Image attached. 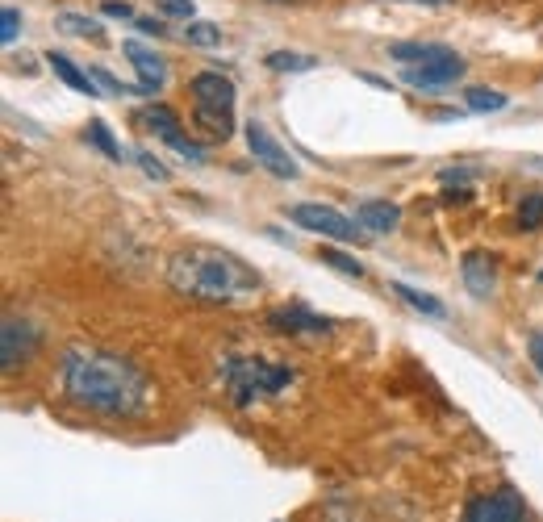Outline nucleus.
<instances>
[{"instance_id":"f257e3e1","label":"nucleus","mask_w":543,"mask_h":522,"mask_svg":"<svg viewBox=\"0 0 543 522\" xmlns=\"http://www.w3.org/2000/svg\"><path fill=\"white\" fill-rule=\"evenodd\" d=\"M59 381L67 401L101 418H143L151 410V381L134 360L105 347L76 343L63 351Z\"/></svg>"},{"instance_id":"f03ea898","label":"nucleus","mask_w":543,"mask_h":522,"mask_svg":"<svg viewBox=\"0 0 543 522\" xmlns=\"http://www.w3.org/2000/svg\"><path fill=\"white\" fill-rule=\"evenodd\" d=\"M168 284L172 293L201 305H247L264 293V280H259V272L247 259L205 243L180 247L168 259Z\"/></svg>"},{"instance_id":"7ed1b4c3","label":"nucleus","mask_w":543,"mask_h":522,"mask_svg":"<svg viewBox=\"0 0 543 522\" xmlns=\"http://www.w3.org/2000/svg\"><path fill=\"white\" fill-rule=\"evenodd\" d=\"M193 92V126L209 138V142H226L234 134V105H239V88L222 71H197L188 80Z\"/></svg>"},{"instance_id":"20e7f679","label":"nucleus","mask_w":543,"mask_h":522,"mask_svg":"<svg viewBox=\"0 0 543 522\" xmlns=\"http://www.w3.org/2000/svg\"><path fill=\"white\" fill-rule=\"evenodd\" d=\"M293 381H297L293 368L255 360V355H234V360L222 364V389L234 406H255V401H264V397L285 393Z\"/></svg>"},{"instance_id":"39448f33","label":"nucleus","mask_w":543,"mask_h":522,"mask_svg":"<svg viewBox=\"0 0 543 522\" xmlns=\"http://www.w3.org/2000/svg\"><path fill=\"white\" fill-rule=\"evenodd\" d=\"M289 218H293L297 226H305V230H314V234H326V239H335V243H360V239H368L360 222H351L347 213L330 209V205L305 201V205H297V209L289 213Z\"/></svg>"},{"instance_id":"423d86ee","label":"nucleus","mask_w":543,"mask_h":522,"mask_svg":"<svg viewBox=\"0 0 543 522\" xmlns=\"http://www.w3.org/2000/svg\"><path fill=\"white\" fill-rule=\"evenodd\" d=\"M138 122H143L147 130H155V138H159V142H168V147H172L180 159H188V163H205L201 142H197L193 134H184L180 117H176L168 105H147L143 113H138Z\"/></svg>"},{"instance_id":"0eeeda50","label":"nucleus","mask_w":543,"mask_h":522,"mask_svg":"<svg viewBox=\"0 0 543 522\" xmlns=\"http://www.w3.org/2000/svg\"><path fill=\"white\" fill-rule=\"evenodd\" d=\"M247 151L255 155L259 168H268L276 180H297V163L289 159V151L276 142V134L264 126V122H247Z\"/></svg>"},{"instance_id":"6e6552de","label":"nucleus","mask_w":543,"mask_h":522,"mask_svg":"<svg viewBox=\"0 0 543 522\" xmlns=\"http://www.w3.org/2000/svg\"><path fill=\"white\" fill-rule=\"evenodd\" d=\"M464 76V59L460 55H447V59H431V63H401L397 67V80L410 84L418 92H435V88H447Z\"/></svg>"},{"instance_id":"1a4fd4ad","label":"nucleus","mask_w":543,"mask_h":522,"mask_svg":"<svg viewBox=\"0 0 543 522\" xmlns=\"http://www.w3.org/2000/svg\"><path fill=\"white\" fill-rule=\"evenodd\" d=\"M527 518V502L523 493L502 485L498 493H485V497H472L464 522H523Z\"/></svg>"},{"instance_id":"9d476101","label":"nucleus","mask_w":543,"mask_h":522,"mask_svg":"<svg viewBox=\"0 0 543 522\" xmlns=\"http://www.w3.org/2000/svg\"><path fill=\"white\" fill-rule=\"evenodd\" d=\"M38 347V335H34V326L26 318H5V335H0V364H5V372H17L21 364L34 355Z\"/></svg>"},{"instance_id":"9b49d317","label":"nucleus","mask_w":543,"mask_h":522,"mask_svg":"<svg viewBox=\"0 0 543 522\" xmlns=\"http://www.w3.org/2000/svg\"><path fill=\"white\" fill-rule=\"evenodd\" d=\"M122 51H126V59L134 63V71H138V84H143V92L147 97H155V92L168 84V59L163 55H155V46H143V42H122Z\"/></svg>"},{"instance_id":"f8f14e48","label":"nucleus","mask_w":543,"mask_h":522,"mask_svg":"<svg viewBox=\"0 0 543 522\" xmlns=\"http://www.w3.org/2000/svg\"><path fill=\"white\" fill-rule=\"evenodd\" d=\"M268 322H272L276 330H285V335H330V318L314 314L310 305H301V301L272 310Z\"/></svg>"},{"instance_id":"ddd939ff","label":"nucleus","mask_w":543,"mask_h":522,"mask_svg":"<svg viewBox=\"0 0 543 522\" xmlns=\"http://www.w3.org/2000/svg\"><path fill=\"white\" fill-rule=\"evenodd\" d=\"M460 276L468 284L472 297H489L493 284H498V272H493V255L489 251H468L464 264H460Z\"/></svg>"},{"instance_id":"4468645a","label":"nucleus","mask_w":543,"mask_h":522,"mask_svg":"<svg viewBox=\"0 0 543 522\" xmlns=\"http://www.w3.org/2000/svg\"><path fill=\"white\" fill-rule=\"evenodd\" d=\"M46 67H51L55 76H59L67 88H72V92H80V97H97V88H101V84H97V76H92V71H84V67H76L67 55L51 51V55H46Z\"/></svg>"},{"instance_id":"2eb2a0df","label":"nucleus","mask_w":543,"mask_h":522,"mask_svg":"<svg viewBox=\"0 0 543 522\" xmlns=\"http://www.w3.org/2000/svg\"><path fill=\"white\" fill-rule=\"evenodd\" d=\"M356 222L368 230V234H389L397 222H401V209L393 201H360L356 205Z\"/></svg>"},{"instance_id":"dca6fc26","label":"nucleus","mask_w":543,"mask_h":522,"mask_svg":"<svg viewBox=\"0 0 543 522\" xmlns=\"http://www.w3.org/2000/svg\"><path fill=\"white\" fill-rule=\"evenodd\" d=\"M389 55L397 63H431V59H447L456 51H452V46H443V42H393Z\"/></svg>"},{"instance_id":"f3484780","label":"nucleus","mask_w":543,"mask_h":522,"mask_svg":"<svg viewBox=\"0 0 543 522\" xmlns=\"http://www.w3.org/2000/svg\"><path fill=\"white\" fill-rule=\"evenodd\" d=\"M55 30H59V34H72V38H92V42L105 38L101 21H97V17H84V13H59V17H55Z\"/></svg>"},{"instance_id":"a211bd4d","label":"nucleus","mask_w":543,"mask_h":522,"mask_svg":"<svg viewBox=\"0 0 543 522\" xmlns=\"http://www.w3.org/2000/svg\"><path fill=\"white\" fill-rule=\"evenodd\" d=\"M393 293L410 305V310H418V314H427V318H443V305L431 297V293H418V289H410V284H401V280H393Z\"/></svg>"},{"instance_id":"6ab92c4d","label":"nucleus","mask_w":543,"mask_h":522,"mask_svg":"<svg viewBox=\"0 0 543 522\" xmlns=\"http://www.w3.org/2000/svg\"><path fill=\"white\" fill-rule=\"evenodd\" d=\"M88 142H92V147H97V151H105L113 163H122L126 159V147H122V142H113V134H109V126L101 122V117H97V122H88Z\"/></svg>"},{"instance_id":"aec40b11","label":"nucleus","mask_w":543,"mask_h":522,"mask_svg":"<svg viewBox=\"0 0 543 522\" xmlns=\"http://www.w3.org/2000/svg\"><path fill=\"white\" fill-rule=\"evenodd\" d=\"M464 101H468L472 113H502L506 109V97L502 92H493V88H468Z\"/></svg>"},{"instance_id":"412c9836","label":"nucleus","mask_w":543,"mask_h":522,"mask_svg":"<svg viewBox=\"0 0 543 522\" xmlns=\"http://www.w3.org/2000/svg\"><path fill=\"white\" fill-rule=\"evenodd\" d=\"M184 42L188 46H222V30L214 21H188L184 26Z\"/></svg>"},{"instance_id":"4be33fe9","label":"nucleus","mask_w":543,"mask_h":522,"mask_svg":"<svg viewBox=\"0 0 543 522\" xmlns=\"http://www.w3.org/2000/svg\"><path fill=\"white\" fill-rule=\"evenodd\" d=\"M318 259H322V264H330V268H335V272H343V276H364V264H360V259H351V255H343L339 247H318Z\"/></svg>"},{"instance_id":"5701e85b","label":"nucleus","mask_w":543,"mask_h":522,"mask_svg":"<svg viewBox=\"0 0 543 522\" xmlns=\"http://www.w3.org/2000/svg\"><path fill=\"white\" fill-rule=\"evenodd\" d=\"M264 63H268L272 71H310V67H318L314 55H297V51H272Z\"/></svg>"},{"instance_id":"b1692460","label":"nucleus","mask_w":543,"mask_h":522,"mask_svg":"<svg viewBox=\"0 0 543 522\" xmlns=\"http://www.w3.org/2000/svg\"><path fill=\"white\" fill-rule=\"evenodd\" d=\"M92 76H97V84H101L105 92H113V97H147L143 84H126V80H117L113 71H105V67H92Z\"/></svg>"},{"instance_id":"393cba45","label":"nucleus","mask_w":543,"mask_h":522,"mask_svg":"<svg viewBox=\"0 0 543 522\" xmlns=\"http://www.w3.org/2000/svg\"><path fill=\"white\" fill-rule=\"evenodd\" d=\"M539 222H543V193H531V197H523V205H518V226L535 230Z\"/></svg>"},{"instance_id":"a878e982","label":"nucleus","mask_w":543,"mask_h":522,"mask_svg":"<svg viewBox=\"0 0 543 522\" xmlns=\"http://www.w3.org/2000/svg\"><path fill=\"white\" fill-rule=\"evenodd\" d=\"M155 9L163 17H184V21H193L197 17V0H155Z\"/></svg>"},{"instance_id":"bb28decb","label":"nucleus","mask_w":543,"mask_h":522,"mask_svg":"<svg viewBox=\"0 0 543 522\" xmlns=\"http://www.w3.org/2000/svg\"><path fill=\"white\" fill-rule=\"evenodd\" d=\"M17 30H21V17H17L13 5H5V13H0V42L13 46V42H17Z\"/></svg>"},{"instance_id":"cd10ccee","label":"nucleus","mask_w":543,"mask_h":522,"mask_svg":"<svg viewBox=\"0 0 543 522\" xmlns=\"http://www.w3.org/2000/svg\"><path fill=\"white\" fill-rule=\"evenodd\" d=\"M134 159H138V163H143V172H147L151 180H159V184H163V180H168V168H163V163H159V159H155L151 151H134Z\"/></svg>"},{"instance_id":"c85d7f7f","label":"nucleus","mask_w":543,"mask_h":522,"mask_svg":"<svg viewBox=\"0 0 543 522\" xmlns=\"http://www.w3.org/2000/svg\"><path fill=\"white\" fill-rule=\"evenodd\" d=\"M101 13H105V17H122V21H134V17H138L130 5H122V0H105Z\"/></svg>"},{"instance_id":"c756f323","label":"nucleus","mask_w":543,"mask_h":522,"mask_svg":"<svg viewBox=\"0 0 543 522\" xmlns=\"http://www.w3.org/2000/svg\"><path fill=\"white\" fill-rule=\"evenodd\" d=\"M527 351H531V364H535V368H539V376H543V335H531Z\"/></svg>"},{"instance_id":"7c9ffc66","label":"nucleus","mask_w":543,"mask_h":522,"mask_svg":"<svg viewBox=\"0 0 543 522\" xmlns=\"http://www.w3.org/2000/svg\"><path fill=\"white\" fill-rule=\"evenodd\" d=\"M134 26H138V30H147V34H155V38L163 34V21H155V17H134Z\"/></svg>"},{"instance_id":"2f4dec72","label":"nucleus","mask_w":543,"mask_h":522,"mask_svg":"<svg viewBox=\"0 0 543 522\" xmlns=\"http://www.w3.org/2000/svg\"><path fill=\"white\" fill-rule=\"evenodd\" d=\"M406 5H447V0H406Z\"/></svg>"},{"instance_id":"473e14b6","label":"nucleus","mask_w":543,"mask_h":522,"mask_svg":"<svg viewBox=\"0 0 543 522\" xmlns=\"http://www.w3.org/2000/svg\"><path fill=\"white\" fill-rule=\"evenodd\" d=\"M272 5H301V0H272Z\"/></svg>"},{"instance_id":"72a5a7b5","label":"nucleus","mask_w":543,"mask_h":522,"mask_svg":"<svg viewBox=\"0 0 543 522\" xmlns=\"http://www.w3.org/2000/svg\"><path fill=\"white\" fill-rule=\"evenodd\" d=\"M539 280H543V272H539Z\"/></svg>"}]
</instances>
